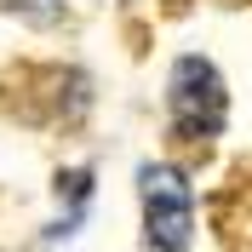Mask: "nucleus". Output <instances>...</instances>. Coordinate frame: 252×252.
<instances>
[{"label": "nucleus", "mask_w": 252, "mask_h": 252, "mask_svg": "<svg viewBox=\"0 0 252 252\" xmlns=\"http://www.w3.org/2000/svg\"><path fill=\"white\" fill-rule=\"evenodd\" d=\"M166 109L184 138H206L223 126V80L206 58H178L166 80Z\"/></svg>", "instance_id": "obj_2"}, {"label": "nucleus", "mask_w": 252, "mask_h": 252, "mask_svg": "<svg viewBox=\"0 0 252 252\" xmlns=\"http://www.w3.org/2000/svg\"><path fill=\"white\" fill-rule=\"evenodd\" d=\"M138 195H143V241L155 252H189L195 241V195L189 178L178 166H143L138 172Z\"/></svg>", "instance_id": "obj_1"}]
</instances>
